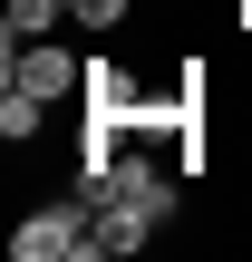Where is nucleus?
<instances>
[{"label":"nucleus","mask_w":252,"mask_h":262,"mask_svg":"<svg viewBox=\"0 0 252 262\" xmlns=\"http://www.w3.org/2000/svg\"><path fill=\"white\" fill-rule=\"evenodd\" d=\"M243 19H252V0H243Z\"/></svg>","instance_id":"obj_5"},{"label":"nucleus","mask_w":252,"mask_h":262,"mask_svg":"<svg viewBox=\"0 0 252 262\" xmlns=\"http://www.w3.org/2000/svg\"><path fill=\"white\" fill-rule=\"evenodd\" d=\"M68 10H78V19H87V29H97V39H107V29H117V19H126V10H136V0H68Z\"/></svg>","instance_id":"obj_4"},{"label":"nucleus","mask_w":252,"mask_h":262,"mask_svg":"<svg viewBox=\"0 0 252 262\" xmlns=\"http://www.w3.org/2000/svg\"><path fill=\"white\" fill-rule=\"evenodd\" d=\"M39 126H49V97L10 88V97H0V136H10V146H39Z\"/></svg>","instance_id":"obj_3"},{"label":"nucleus","mask_w":252,"mask_h":262,"mask_svg":"<svg viewBox=\"0 0 252 262\" xmlns=\"http://www.w3.org/2000/svg\"><path fill=\"white\" fill-rule=\"evenodd\" d=\"M10 262H87V194L29 204V214L10 224Z\"/></svg>","instance_id":"obj_1"},{"label":"nucleus","mask_w":252,"mask_h":262,"mask_svg":"<svg viewBox=\"0 0 252 262\" xmlns=\"http://www.w3.org/2000/svg\"><path fill=\"white\" fill-rule=\"evenodd\" d=\"M10 88H29V97H78L87 88V58H68L58 39H10Z\"/></svg>","instance_id":"obj_2"}]
</instances>
